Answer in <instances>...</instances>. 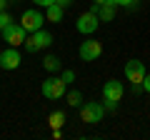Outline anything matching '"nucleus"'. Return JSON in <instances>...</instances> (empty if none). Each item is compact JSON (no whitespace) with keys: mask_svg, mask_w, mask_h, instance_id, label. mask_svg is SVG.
I'll return each mask as SVG.
<instances>
[{"mask_svg":"<svg viewBox=\"0 0 150 140\" xmlns=\"http://www.w3.org/2000/svg\"><path fill=\"white\" fill-rule=\"evenodd\" d=\"M143 93H150V73H145V80H143Z\"/></svg>","mask_w":150,"mask_h":140,"instance_id":"21","label":"nucleus"},{"mask_svg":"<svg viewBox=\"0 0 150 140\" xmlns=\"http://www.w3.org/2000/svg\"><path fill=\"white\" fill-rule=\"evenodd\" d=\"M5 8H8V0H0V13L5 10Z\"/></svg>","mask_w":150,"mask_h":140,"instance_id":"24","label":"nucleus"},{"mask_svg":"<svg viewBox=\"0 0 150 140\" xmlns=\"http://www.w3.org/2000/svg\"><path fill=\"white\" fill-rule=\"evenodd\" d=\"M68 105H70V108H80V105H83V93L80 90L68 93Z\"/></svg>","mask_w":150,"mask_h":140,"instance_id":"15","label":"nucleus"},{"mask_svg":"<svg viewBox=\"0 0 150 140\" xmlns=\"http://www.w3.org/2000/svg\"><path fill=\"white\" fill-rule=\"evenodd\" d=\"M55 3H58L60 8H70V5H73V0H55Z\"/></svg>","mask_w":150,"mask_h":140,"instance_id":"22","label":"nucleus"},{"mask_svg":"<svg viewBox=\"0 0 150 140\" xmlns=\"http://www.w3.org/2000/svg\"><path fill=\"white\" fill-rule=\"evenodd\" d=\"M125 78H128V83H133V93L140 95L143 93V80H145V63L128 60L125 63Z\"/></svg>","mask_w":150,"mask_h":140,"instance_id":"1","label":"nucleus"},{"mask_svg":"<svg viewBox=\"0 0 150 140\" xmlns=\"http://www.w3.org/2000/svg\"><path fill=\"white\" fill-rule=\"evenodd\" d=\"M45 20H50V23H60L63 20V15H65V8H60L58 3H53V5H48L45 8Z\"/></svg>","mask_w":150,"mask_h":140,"instance_id":"12","label":"nucleus"},{"mask_svg":"<svg viewBox=\"0 0 150 140\" xmlns=\"http://www.w3.org/2000/svg\"><path fill=\"white\" fill-rule=\"evenodd\" d=\"M25 38H28V30L20 25V23H18V25H15V23H10V25L3 30V40H5L10 48H20V45L25 43Z\"/></svg>","mask_w":150,"mask_h":140,"instance_id":"5","label":"nucleus"},{"mask_svg":"<svg viewBox=\"0 0 150 140\" xmlns=\"http://www.w3.org/2000/svg\"><path fill=\"white\" fill-rule=\"evenodd\" d=\"M90 10H95V15L100 18V23H110L112 18H115V5H110V3H108V5H95V3H93Z\"/></svg>","mask_w":150,"mask_h":140,"instance_id":"11","label":"nucleus"},{"mask_svg":"<svg viewBox=\"0 0 150 140\" xmlns=\"http://www.w3.org/2000/svg\"><path fill=\"white\" fill-rule=\"evenodd\" d=\"M98 25H100V18L95 15V10H88L83 13L78 20H75V30L83 33V35H93V33L98 30Z\"/></svg>","mask_w":150,"mask_h":140,"instance_id":"6","label":"nucleus"},{"mask_svg":"<svg viewBox=\"0 0 150 140\" xmlns=\"http://www.w3.org/2000/svg\"><path fill=\"white\" fill-rule=\"evenodd\" d=\"M48 123H50V128H63V125H65V113H63V110H55V113H50L48 115Z\"/></svg>","mask_w":150,"mask_h":140,"instance_id":"14","label":"nucleus"},{"mask_svg":"<svg viewBox=\"0 0 150 140\" xmlns=\"http://www.w3.org/2000/svg\"><path fill=\"white\" fill-rule=\"evenodd\" d=\"M65 80V85H70V83L75 80V70H63V75H60Z\"/></svg>","mask_w":150,"mask_h":140,"instance_id":"18","label":"nucleus"},{"mask_svg":"<svg viewBox=\"0 0 150 140\" xmlns=\"http://www.w3.org/2000/svg\"><path fill=\"white\" fill-rule=\"evenodd\" d=\"M53 45V33H48V30H35V33H30L25 38V43H23V48L28 50V53H40V50H45V48H50Z\"/></svg>","mask_w":150,"mask_h":140,"instance_id":"2","label":"nucleus"},{"mask_svg":"<svg viewBox=\"0 0 150 140\" xmlns=\"http://www.w3.org/2000/svg\"><path fill=\"white\" fill-rule=\"evenodd\" d=\"M93 3H95V5H108V3H110L112 5V0H93Z\"/></svg>","mask_w":150,"mask_h":140,"instance_id":"23","label":"nucleus"},{"mask_svg":"<svg viewBox=\"0 0 150 140\" xmlns=\"http://www.w3.org/2000/svg\"><path fill=\"white\" fill-rule=\"evenodd\" d=\"M33 3H35L38 8H48V5H53L55 0H33Z\"/></svg>","mask_w":150,"mask_h":140,"instance_id":"20","label":"nucleus"},{"mask_svg":"<svg viewBox=\"0 0 150 140\" xmlns=\"http://www.w3.org/2000/svg\"><path fill=\"white\" fill-rule=\"evenodd\" d=\"M112 5H115V8H128V10H133V8L135 5H138V0H112Z\"/></svg>","mask_w":150,"mask_h":140,"instance_id":"17","label":"nucleus"},{"mask_svg":"<svg viewBox=\"0 0 150 140\" xmlns=\"http://www.w3.org/2000/svg\"><path fill=\"white\" fill-rule=\"evenodd\" d=\"M43 23H45V15L40 10H35V8H30V10H25L20 15V25L25 28L28 33H35V30H40L43 28Z\"/></svg>","mask_w":150,"mask_h":140,"instance_id":"7","label":"nucleus"},{"mask_svg":"<svg viewBox=\"0 0 150 140\" xmlns=\"http://www.w3.org/2000/svg\"><path fill=\"white\" fill-rule=\"evenodd\" d=\"M65 80L63 78H48V80H43V85H40V93H43V98H48V100H60V98L65 95Z\"/></svg>","mask_w":150,"mask_h":140,"instance_id":"3","label":"nucleus"},{"mask_svg":"<svg viewBox=\"0 0 150 140\" xmlns=\"http://www.w3.org/2000/svg\"><path fill=\"white\" fill-rule=\"evenodd\" d=\"M78 55H80L83 60H88V63H93V60H98L103 55V43H98V40L88 38L80 43V48H78Z\"/></svg>","mask_w":150,"mask_h":140,"instance_id":"8","label":"nucleus"},{"mask_svg":"<svg viewBox=\"0 0 150 140\" xmlns=\"http://www.w3.org/2000/svg\"><path fill=\"white\" fill-rule=\"evenodd\" d=\"M123 95H125V88H123V83H120V80H108L105 85H103V100L120 103V100H123Z\"/></svg>","mask_w":150,"mask_h":140,"instance_id":"10","label":"nucleus"},{"mask_svg":"<svg viewBox=\"0 0 150 140\" xmlns=\"http://www.w3.org/2000/svg\"><path fill=\"white\" fill-rule=\"evenodd\" d=\"M10 23H13V18H10V13H8V10H3V13H0V33L5 30V28L10 25Z\"/></svg>","mask_w":150,"mask_h":140,"instance_id":"16","label":"nucleus"},{"mask_svg":"<svg viewBox=\"0 0 150 140\" xmlns=\"http://www.w3.org/2000/svg\"><path fill=\"white\" fill-rule=\"evenodd\" d=\"M103 108L110 110V113H115V110H118V103H115V100H103Z\"/></svg>","mask_w":150,"mask_h":140,"instance_id":"19","label":"nucleus"},{"mask_svg":"<svg viewBox=\"0 0 150 140\" xmlns=\"http://www.w3.org/2000/svg\"><path fill=\"white\" fill-rule=\"evenodd\" d=\"M43 68L48 70V73H58V70H63V63H60L58 55H48V58L43 60Z\"/></svg>","mask_w":150,"mask_h":140,"instance_id":"13","label":"nucleus"},{"mask_svg":"<svg viewBox=\"0 0 150 140\" xmlns=\"http://www.w3.org/2000/svg\"><path fill=\"white\" fill-rule=\"evenodd\" d=\"M20 63H23V58H20V53H18V48H10V45H8V48L0 53V68L3 70H18Z\"/></svg>","mask_w":150,"mask_h":140,"instance_id":"9","label":"nucleus"},{"mask_svg":"<svg viewBox=\"0 0 150 140\" xmlns=\"http://www.w3.org/2000/svg\"><path fill=\"white\" fill-rule=\"evenodd\" d=\"M103 115H105V108H103V103H83L80 105V120L88 125H95L103 120Z\"/></svg>","mask_w":150,"mask_h":140,"instance_id":"4","label":"nucleus"}]
</instances>
